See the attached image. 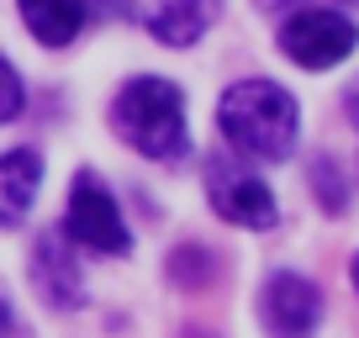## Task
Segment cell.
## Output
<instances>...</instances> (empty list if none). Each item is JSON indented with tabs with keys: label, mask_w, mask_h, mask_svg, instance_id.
<instances>
[{
	"label": "cell",
	"mask_w": 359,
	"mask_h": 338,
	"mask_svg": "<svg viewBox=\"0 0 359 338\" xmlns=\"http://www.w3.org/2000/svg\"><path fill=\"white\" fill-rule=\"evenodd\" d=\"M217 122H222V137L238 148V154L285 158V154L296 148L302 111H296L291 90L269 85V79H243V85H233V90L222 95Z\"/></svg>",
	"instance_id": "cell-1"
},
{
	"label": "cell",
	"mask_w": 359,
	"mask_h": 338,
	"mask_svg": "<svg viewBox=\"0 0 359 338\" xmlns=\"http://www.w3.org/2000/svg\"><path fill=\"white\" fill-rule=\"evenodd\" d=\"M111 122L137 154L148 158H180L185 154V101L169 79H127L111 106Z\"/></svg>",
	"instance_id": "cell-2"
},
{
	"label": "cell",
	"mask_w": 359,
	"mask_h": 338,
	"mask_svg": "<svg viewBox=\"0 0 359 338\" xmlns=\"http://www.w3.org/2000/svg\"><path fill=\"white\" fill-rule=\"evenodd\" d=\"M64 233L74 238V243L95 248V254H127V248H133L111 191H106L95 175H79V180H74V191H69V212H64Z\"/></svg>",
	"instance_id": "cell-3"
},
{
	"label": "cell",
	"mask_w": 359,
	"mask_h": 338,
	"mask_svg": "<svg viewBox=\"0 0 359 338\" xmlns=\"http://www.w3.org/2000/svg\"><path fill=\"white\" fill-rule=\"evenodd\" d=\"M359 43V27L338 11H296L280 27V48L302 69H333L338 58H348Z\"/></svg>",
	"instance_id": "cell-4"
},
{
	"label": "cell",
	"mask_w": 359,
	"mask_h": 338,
	"mask_svg": "<svg viewBox=\"0 0 359 338\" xmlns=\"http://www.w3.org/2000/svg\"><path fill=\"white\" fill-rule=\"evenodd\" d=\"M259 306H264V327L275 338H312L317 317H323V296L302 275H269Z\"/></svg>",
	"instance_id": "cell-5"
},
{
	"label": "cell",
	"mask_w": 359,
	"mask_h": 338,
	"mask_svg": "<svg viewBox=\"0 0 359 338\" xmlns=\"http://www.w3.org/2000/svg\"><path fill=\"white\" fill-rule=\"evenodd\" d=\"M206 175H212V180H206L212 206L227 217V222H243V227H269V222H275V196H269L264 180H254V175H243V169L222 164V158H217Z\"/></svg>",
	"instance_id": "cell-6"
},
{
	"label": "cell",
	"mask_w": 359,
	"mask_h": 338,
	"mask_svg": "<svg viewBox=\"0 0 359 338\" xmlns=\"http://www.w3.org/2000/svg\"><path fill=\"white\" fill-rule=\"evenodd\" d=\"M222 11V0H143V22L158 43L169 48H185L206 32Z\"/></svg>",
	"instance_id": "cell-7"
},
{
	"label": "cell",
	"mask_w": 359,
	"mask_h": 338,
	"mask_svg": "<svg viewBox=\"0 0 359 338\" xmlns=\"http://www.w3.org/2000/svg\"><path fill=\"white\" fill-rule=\"evenodd\" d=\"M37 180H43V158L32 148L0 154V227H16L27 217V206L37 201Z\"/></svg>",
	"instance_id": "cell-8"
},
{
	"label": "cell",
	"mask_w": 359,
	"mask_h": 338,
	"mask_svg": "<svg viewBox=\"0 0 359 338\" xmlns=\"http://www.w3.org/2000/svg\"><path fill=\"white\" fill-rule=\"evenodd\" d=\"M27 16V27H32L37 43L48 48H64L79 37V27H85V0H16Z\"/></svg>",
	"instance_id": "cell-9"
},
{
	"label": "cell",
	"mask_w": 359,
	"mask_h": 338,
	"mask_svg": "<svg viewBox=\"0 0 359 338\" xmlns=\"http://www.w3.org/2000/svg\"><path fill=\"white\" fill-rule=\"evenodd\" d=\"M37 275H43L53 302H79L74 259H64V243H58V238H43V243H37Z\"/></svg>",
	"instance_id": "cell-10"
},
{
	"label": "cell",
	"mask_w": 359,
	"mask_h": 338,
	"mask_svg": "<svg viewBox=\"0 0 359 338\" xmlns=\"http://www.w3.org/2000/svg\"><path fill=\"white\" fill-rule=\"evenodd\" d=\"M16 111H22V79H16V69L0 58V122H11Z\"/></svg>",
	"instance_id": "cell-11"
},
{
	"label": "cell",
	"mask_w": 359,
	"mask_h": 338,
	"mask_svg": "<svg viewBox=\"0 0 359 338\" xmlns=\"http://www.w3.org/2000/svg\"><path fill=\"white\" fill-rule=\"evenodd\" d=\"M95 11H106V16H116V11H127V0H90Z\"/></svg>",
	"instance_id": "cell-12"
},
{
	"label": "cell",
	"mask_w": 359,
	"mask_h": 338,
	"mask_svg": "<svg viewBox=\"0 0 359 338\" xmlns=\"http://www.w3.org/2000/svg\"><path fill=\"white\" fill-rule=\"evenodd\" d=\"M264 11H291V6H302V0H259Z\"/></svg>",
	"instance_id": "cell-13"
},
{
	"label": "cell",
	"mask_w": 359,
	"mask_h": 338,
	"mask_svg": "<svg viewBox=\"0 0 359 338\" xmlns=\"http://www.w3.org/2000/svg\"><path fill=\"white\" fill-rule=\"evenodd\" d=\"M6 327H11V302L0 296V333H6Z\"/></svg>",
	"instance_id": "cell-14"
},
{
	"label": "cell",
	"mask_w": 359,
	"mask_h": 338,
	"mask_svg": "<svg viewBox=\"0 0 359 338\" xmlns=\"http://www.w3.org/2000/svg\"><path fill=\"white\" fill-rule=\"evenodd\" d=\"M185 338H212V333H185Z\"/></svg>",
	"instance_id": "cell-15"
},
{
	"label": "cell",
	"mask_w": 359,
	"mask_h": 338,
	"mask_svg": "<svg viewBox=\"0 0 359 338\" xmlns=\"http://www.w3.org/2000/svg\"><path fill=\"white\" fill-rule=\"evenodd\" d=\"M354 285H359V264H354Z\"/></svg>",
	"instance_id": "cell-16"
},
{
	"label": "cell",
	"mask_w": 359,
	"mask_h": 338,
	"mask_svg": "<svg viewBox=\"0 0 359 338\" xmlns=\"http://www.w3.org/2000/svg\"><path fill=\"white\" fill-rule=\"evenodd\" d=\"M354 6H359V0H354Z\"/></svg>",
	"instance_id": "cell-17"
}]
</instances>
